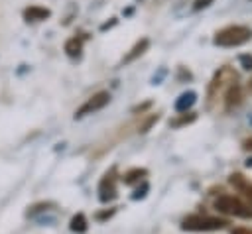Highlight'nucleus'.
Masks as SVG:
<instances>
[{"mask_svg": "<svg viewBox=\"0 0 252 234\" xmlns=\"http://www.w3.org/2000/svg\"><path fill=\"white\" fill-rule=\"evenodd\" d=\"M248 39H252V29L248 26H238V24L219 29L213 37L215 45H220V47H236L246 43Z\"/></svg>", "mask_w": 252, "mask_h": 234, "instance_id": "f257e3e1", "label": "nucleus"}, {"mask_svg": "<svg viewBox=\"0 0 252 234\" xmlns=\"http://www.w3.org/2000/svg\"><path fill=\"white\" fill-rule=\"evenodd\" d=\"M226 226L224 218L217 216H207V214H189L183 218L181 228L191 230V232H207V230H220Z\"/></svg>", "mask_w": 252, "mask_h": 234, "instance_id": "f03ea898", "label": "nucleus"}, {"mask_svg": "<svg viewBox=\"0 0 252 234\" xmlns=\"http://www.w3.org/2000/svg\"><path fill=\"white\" fill-rule=\"evenodd\" d=\"M215 208L224 212V214H232V216H240V218H252V205H248V203H244L232 195H220L215 201Z\"/></svg>", "mask_w": 252, "mask_h": 234, "instance_id": "7ed1b4c3", "label": "nucleus"}, {"mask_svg": "<svg viewBox=\"0 0 252 234\" xmlns=\"http://www.w3.org/2000/svg\"><path fill=\"white\" fill-rule=\"evenodd\" d=\"M234 81H238V75H236L230 67H220V69L215 73V77H213V81H211V85H209V92H207L209 104H211L215 98L220 96V92L224 90L226 85H230V83H234Z\"/></svg>", "mask_w": 252, "mask_h": 234, "instance_id": "20e7f679", "label": "nucleus"}, {"mask_svg": "<svg viewBox=\"0 0 252 234\" xmlns=\"http://www.w3.org/2000/svg\"><path fill=\"white\" fill-rule=\"evenodd\" d=\"M108 102H110V92H108V90H98V92H94V94L75 112V120H77V118H83V116H87V114H93V112H96V110H100V108H104Z\"/></svg>", "mask_w": 252, "mask_h": 234, "instance_id": "39448f33", "label": "nucleus"}, {"mask_svg": "<svg viewBox=\"0 0 252 234\" xmlns=\"http://www.w3.org/2000/svg\"><path fill=\"white\" fill-rule=\"evenodd\" d=\"M98 199L102 203H108L112 199H116V169L112 167L110 171L104 173V177L100 179L98 185Z\"/></svg>", "mask_w": 252, "mask_h": 234, "instance_id": "423d86ee", "label": "nucleus"}, {"mask_svg": "<svg viewBox=\"0 0 252 234\" xmlns=\"http://www.w3.org/2000/svg\"><path fill=\"white\" fill-rule=\"evenodd\" d=\"M219 98L224 102V108H226V110L236 108V106L242 102V88H240L238 81H234V83L226 85V87H224V90L220 92V96H219Z\"/></svg>", "mask_w": 252, "mask_h": 234, "instance_id": "0eeeda50", "label": "nucleus"}, {"mask_svg": "<svg viewBox=\"0 0 252 234\" xmlns=\"http://www.w3.org/2000/svg\"><path fill=\"white\" fill-rule=\"evenodd\" d=\"M22 14H24L26 22H41V20H47L51 16V10L43 8V6H28Z\"/></svg>", "mask_w": 252, "mask_h": 234, "instance_id": "6e6552de", "label": "nucleus"}, {"mask_svg": "<svg viewBox=\"0 0 252 234\" xmlns=\"http://www.w3.org/2000/svg\"><path fill=\"white\" fill-rule=\"evenodd\" d=\"M148 47H150V39L148 37H142V39H138L136 43H134V47L124 55V59H122V63H132L134 59H138L140 55H144L146 51H148Z\"/></svg>", "mask_w": 252, "mask_h": 234, "instance_id": "1a4fd4ad", "label": "nucleus"}, {"mask_svg": "<svg viewBox=\"0 0 252 234\" xmlns=\"http://www.w3.org/2000/svg\"><path fill=\"white\" fill-rule=\"evenodd\" d=\"M230 185H232L234 189H238L240 193H244L248 199H252V183H250L244 175H240V173H232V175H230Z\"/></svg>", "mask_w": 252, "mask_h": 234, "instance_id": "9d476101", "label": "nucleus"}, {"mask_svg": "<svg viewBox=\"0 0 252 234\" xmlns=\"http://www.w3.org/2000/svg\"><path fill=\"white\" fill-rule=\"evenodd\" d=\"M197 100V92L195 90H187L183 94H179V98L175 100V110L177 112H187Z\"/></svg>", "mask_w": 252, "mask_h": 234, "instance_id": "9b49d317", "label": "nucleus"}, {"mask_svg": "<svg viewBox=\"0 0 252 234\" xmlns=\"http://www.w3.org/2000/svg\"><path fill=\"white\" fill-rule=\"evenodd\" d=\"M81 51H83V39L81 37H71V39L65 41V53L71 59H79Z\"/></svg>", "mask_w": 252, "mask_h": 234, "instance_id": "f8f14e48", "label": "nucleus"}, {"mask_svg": "<svg viewBox=\"0 0 252 234\" xmlns=\"http://www.w3.org/2000/svg\"><path fill=\"white\" fill-rule=\"evenodd\" d=\"M146 175H148V171H146V169L134 167V169H130V171H126V173L122 175V181H124L126 185H132V183H136V181H142Z\"/></svg>", "mask_w": 252, "mask_h": 234, "instance_id": "ddd939ff", "label": "nucleus"}, {"mask_svg": "<svg viewBox=\"0 0 252 234\" xmlns=\"http://www.w3.org/2000/svg\"><path fill=\"white\" fill-rule=\"evenodd\" d=\"M71 230L73 232H85L87 230V218H85V214L83 212H79V214H75L73 218H71Z\"/></svg>", "mask_w": 252, "mask_h": 234, "instance_id": "4468645a", "label": "nucleus"}, {"mask_svg": "<svg viewBox=\"0 0 252 234\" xmlns=\"http://www.w3.org/2000/svg\"><path fill=\"white\" fill-rule=\"evenodd\" d=\"M158 120H159V114H150V116L144 120V124H140V126H138V130H140V132H148V130H150Z\"/></svg>", "mask_w": 252, "mask_h": 234, "instance_id": "2eb2a0df", "label": "nucleus"}, {"mask_svg": "<svg viewBox=\"0 0 252 234\" xmlns=\"http://www.w3.org/2000/svg\"><path fill=\"white\" fill-rule=\"evenodd\" d=\"M51 206V203H37V205H33L30 210H28V216H33L35 212H41V210H47Z\"/></svg>", "mask_w": 252, "mask_h": 234, "instance_id": "dca6fc26", "label": "nucleus"}, {"mask_svg": "<svg viewBox=\"0 0 252 234\" xmlns=\"http://www.w3.org/2000/svg\"><path fill=\"white\" fill-rule=\"evenodd\" d=\"M193 120H195V114L189 112L187 116H181L179 120H171L169 124H171V126H181V124H189V122H193Z\"/></svg>", "mask_w": 252, "mask_h": 234, "instance_id": "f3484780", "label": "nucleus"}, {"mask_svg": "<svg viewBox=\"0 0 252 234\" xmlns=\"http://www.w3.org/2000/svg\"><path fill=\"white\" fill-rule=\"evenodd\" d=\"M213 2H215V0H195V2H193V10H195V12L205 10V8H207V6H211Z\"/></svg>", "mask_w": 252, "mask_h": 234, "instance_id": "a211bd4d", "label": "nucleus"}, {"mask_svg": "<svg viewBox=\"0 0 252 234\" xmlns=\"http://www.w3.org/2000/svg\"><path fill=\"white\" fill-rule=\"evenodd\" d=\"M240 63H242L244 69L250 71V69H252V55H248V53H246V55H240Z\"/></svg>", "mask_w": 252, "mask_h": 234, "instance_id": "6ab92c4d", "label": "nucleus"}, {"mask_svg": "<svg viewBox=\"0 0 252 234\" xmlns=\"http://www.w3.org/2000/svg\"><path fill=\"white\" fill-rule=\"evenodd\" d=\"M146 191H148V185L144 183V185H142V189H138V191L132 195V199H140V197H144V195H146Z\"/></svg>", "mask_w": 252, "mask_h": 234, "instance_id": "aec40b11", "label": "nucleus"}, {"mask_svg": "<svg viewBox=\"0 0 252 234\" xmlns=\"http://www.w3.org/2000/svg\"><path fill=\"white\" fill-rule=\"evenodd\" d=\"M232 234H252V230L250 228H234Z\"/></svg>", "mask_w": 252, "mask_h": 234, "instance_id": "412c9836", "label": "nucleus"}, {"mask_svg": "<svg viewBox=\"0 0 252 234\" xmlns=\"http://www.w3.org/2000/svg\"><path fill=\"white\" fill-rule=\"evenodd\" d=\"M244 149H250L252 151V140H244Z\"/></svg>", "mask_w": 252, "mask_h": 234, "instance_id": "4be33fe9", "label": "nucleus"}]
</instances>
